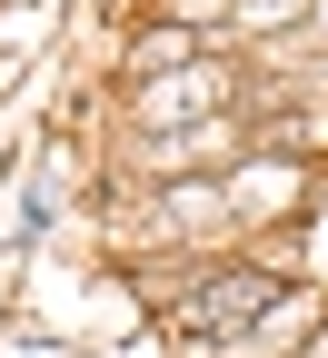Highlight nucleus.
<instances>
[{
	"label": "nucleus",
	"instance_id": "f257e3e1",
	"mask_svg": "<svg viewBox=\"0 0 328 358\" xmlns=\"http://www.w3.org/2000/svg\"><path fill=\"white\" fill-rule=\"evenodd\" d=\"M249 308H269V279H219L209 299H190V329H199V338H219L229 319H249Z\"/></svg>",
	"mask_w": 328,
	"mask_h": 358
}]
</instances>
